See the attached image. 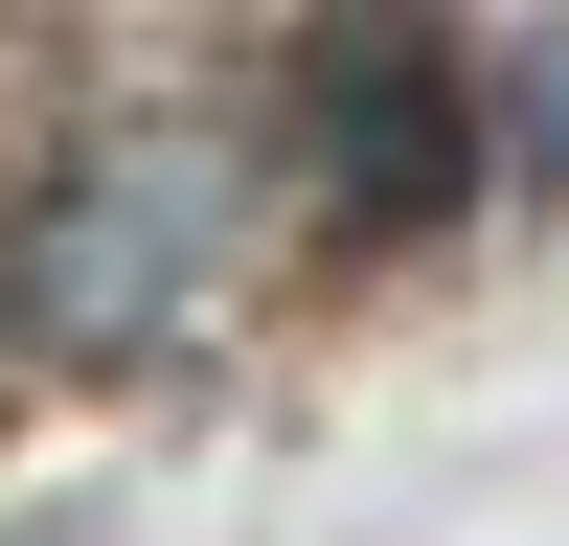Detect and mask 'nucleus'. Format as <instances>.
Returning <instances> with one entry per match:
<instances>
[{
  "label": "nucleus",
  "instance_id": "nucleus-1",
  "mask_svg": "<svg viewBox=\"0 0 569 546\" xmlns=\"http://www.w3.org/2000/svg\"><path fill=\"white\" fill-rule=\"evenodd\" d=\"M206 273H228V160H114V182L23 251L0 318H23V342H160Z\"/></svg>",
  "mask_w": 569,
  "mask_h": 546
},
{
  "label": "nucleus",
  "instance_id": "nucleus-2",
  "mask_svg": "<svg viewBox=\"0 0 569 546\" xmlns=\"http://www.w3.org/2000/svg\"><path fill=\"white\" fill-rule=\"evenodd\" d=\"M297 114H319V160H342V205H456V69L410 23H342L297 69Z\"/></svg>",
  "mask_w": 569,
  "mask_h": 546
},
{
  "label": "nucleus",
  "instance_id": "nucleus-3",
  "mask_svg": "<svg viewBox=\"0 0 569 546\" xmlns=\"http://www.w3.org/2000/svg\"><path fill=\"white\" fill-rule=\"evenodd\" d=\"M525 136H547V182H569V46H547V91H525Z\"/></svg>",
  "mask_w": 569,
  "mask_h": 546
}]
</instances>
